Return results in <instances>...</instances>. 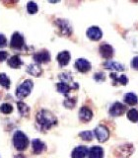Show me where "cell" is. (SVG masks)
Returning a JSON list of instances; mask_svg holds the SVG:
<instances>
[{"label":"cell","mask_w":138,"mask_h":158,"mask_svg":"<svg viewBox=\"0 0 138 158\" xmlns=\"http://www.w3.org/2000/svg\"><path fill=\"white\" fill-rule=\"evenodd\" d=\"M105 78H106L105 73H103V72L96 73L95 75H94V79H95L96 81H100V82H102V81L105 80Z\"/></svg>","instance_id":"4dcf8cb0"},{"label":"cell","mask_w":138,"mask_h":158,"mask_svg":"<svg viewBox=\"0 0 138 158\" xmlns=\"http://www.w3.org/2000/svg\"><path fill=\"white\" fill-rule=\"evenodd\" d=\"M32 146H33V151L34 154H41V153L46 150V148H47L46 144H44L42 140L38 139V138H36V139H34L32 141Z\"/></svg>","instance_id":"4fadbf2b"},{"label":"cell","mask_w":138,"mask_h":158,"mask_svg":"<svg viewBox=\"0 0 138 158\" xmlns=\"http://www.w3.org/2000/svg\"><path fill=\"white\" fill-rule=\"evenodd\" d=\"M12 111H13V107H12V105H10V104L4 103V104H2L1 106H0V112L5 114V115L11 114Z\"/></svg>","instance_id":"484cf974"},{"label":"cell","mask_w":138,"mask_h":158,"mask_svg":"<svg viewBox=\"0 0 138 158\" xmlns=\"http://www.w3.org/2000/svg\"><path fill=\"white\" fill-rule=\"evenodd\" d=\"M124 102L128 104V105L133 106L138 102V98L134 93H127L124 96Z\"/></svg>","instance_id":"7402d4cb"},{"label":"cell","mask_w":138,"mask_h":158,"mask_svg":"<svg viewBox=\"0 0 138 158\" xmlns=\"http://www.w3.org/2000/svg\"><path fill=\"white\" fill-rule=\"evenodd\" d=\"M23 65V61L21 60V58L16 54V56H13L12 57H10L8 59V66L12 67V68H20Z\"/></svg>","instance_id":"d6986e66"},{"label":"cell","mask_w":138,"mask_h":158,"mask_svg":"<svg viewBox=\"0 0 138 158\" xmlns=\"http://www.w3.org/2000/svg\"><path fill=\"white\" fill-rule=\"evenodd\" d=\"M56 26L58 27V30L60 34L62 36H70L72 34V28H71V25L69 24L68 21L64 19H57L55 21Z\"/></svg>","instance_id":"277c9868"},{"label":"cell","mask_w":138,"mask_h":158,"mask_svg":"<svg viewBox=\"0 0 138 158\" xmlns=\"http://www.w3.org/2000/svg\"><path fill=\"white\" fill-rule=\"evenodd\" d=\"M104 67L107 69H112L115 71H122L124 70V66L121 63H118L116 61H107L104 63Z\"/></svg>","instance_id":"e0dca14e"},{"label":"cell","mask_w":138,"mask_h":158,"mask_svg":"<svg viewBox=\"0 0 138 158\" xmlns=\"http://www.w3.org/2000/svg\"><path fill=\"white\" fill-rule=\"evenodd\" d=\"M10 84H11V81H10V79L8 78L6 74L4 72L0 73V85L4 87L5 89H9Z\"/></svg>","instance_id":"603a6c76"},{"label":"cell","mask_w":138,"mask_h":158,"mask_svg":"<svg viewBox=\"0 0 138 158\" xmlns=\"http://www.w3.org/2000/svg\"><path fill=\"white\" fill-rule=\"evenodd\" d=\"M63 105L65 106L66 108H68V109H72L76 105V100H75V99H73V98H67L66 100L64 101Z\"/></svg>","instance_id":"f1b7e54d"},{"label":"cell","mask_w":138,"mask_h":158,"mask_svg":"<svg viewBox=\"0 0 138 158\" xmlns=\"http://www.w3.org/2000/svg\"><path fill=\"white\" fill-rule=\"evenodd\" d=\"M8 57V52L5 51H0V62L4 61Z\"/></svg>","instance_id":"d6a6232c"},{"label":"cell","mask_w":138,"mask_h":158,"mask_svg":"<svg viewBox=\"0 0 138 158\" xmlns=\"http://www.w3.org/2000/svg\"><path fill=\"white\" fill-rule=\"evenodd\" d=\"M34 60L38 64L39 63H47L51 60V54L47 51V49H43V51L39 52L34 56Z\"/></svg>","instance_id":"52a82bcc"},{"label":"cell","mask_w":138,"mask_h":158,"mask_svg":"<svg viewBox=\"0 0 138 158\" xmlns=\"http://www.w3.org/2000/svg\"><path fill=\"white\" fill-rule=\"evenodd\" d=\"M103 36L102 30L98 27H91L87 30V37L92 41H99Z\"/></svg>","instance_id":"9c48e42d"},{"label":"cell","mask_w":138,"mask_h":158,"mask_svg":"<svg viewBox=\"0 0 138 158\" xmlns=\"http://www.w3.org/2000/svg\"><path fill=\"white\" fill-rule=\"evenodd\" d=\"M56 89L58 92L63 93V94H68L71 90V87L68 85V84L64 83V82H60L56 84Z\"/></svg>","instance_id":"cb8c5ba5"},{"label":"cell","mask_w":138,"mask_h":158,"mask_svg":"<svg viewBox=\"0 0 138 158\" xmlns=\"http://www.w3.org/2000/svg\"><path fill=\"white\" fill-rule=\"evenodd\" d=\"M70 58H71L70 52H67V51H63L61 52H59L57 54V57H56L57 61H58L59 65H60V66H65V65H67L68 62L70 61Z\"/></svg>","instance_id":"7c38bea8"},{"label":"cell","mask_w":138,"mask_h":158,"mask_svg":"<svg viewBox=\"0 0 138 158\" xmlns=\"http://www.w3.org/2000/svg\"><path fill=\"white\" fill-rule=\"evenodd\" d=\"M27 10L30 14H34L38 12V5L33 2V1H30L27 4Z\"/></svg>","instance_id":"83f0119b"},{"label":"cell","mask_w":138,"mask_h":158,"mask_svg":"<svg viewBox=\"0 0 138 158\" xmlns=\"http://www.w3.org/2000/svg\"><path fill=\"white\" fill-rule=\"evenodd\" d=\"M17 107H18V110H19V113L20 115H21L22 117H29L30 115V108L28 105H26L24 102L20 101L17 103Z\"/></svg>","instance_id":"ffe728a7"},{"label":"cell","mask_w":138,"mask_h":158,"mask_svg":"<svg viewBox=\"0 0 138 158\" xmlns=\"http://www.w3.org/2000/svg\"><path fill=\"white\" fill-rule=\"evenodd\" d=\"M13 144L14 147L19 151L25 150L29 145V139L27 135L21 131H17L13 136Z\"/></svg>","instance_id":"7a4b0ae2"},{"label":"cell","mask_w":138,"mask_h":158,"mask_svg":"<svg viewBox=\"0 0 138 158\" xmlns=\"http://www.w3.org/2000/svg\"><path fill=\"white\" fill-rule=\"evenodd\" d=\"M88 152H89V150L86 146L80 145V146H77L76 148H74L71 156H72V158H85Z\"/></svg>","instance_id":"5bb4252c"},{"label":"cell","mask_w":138,"mask_h":158,"mask_svg":"<svg viewBox=\"0 0 138 158\" xmlns=\"http://www.w3.org/2000/svg\"><path fill=\"white\" fill-rule=\"evenodd\" d=\"M112 78V80L113 82H115V84H116L117 82L120 83V84H122V85H126L127 82H128V79L125 75H121V76H118L116 73H111V75H110Z\"/></svg>","instance_id":"44dd1931"},{"label":"cell","mask_w":138,"mask_h":158,"mask_svg":"<svg viewBox=\"0 0 138 158\" xmlns=\"http://www.w3.org/2000/svg\"><path fill=\"white\" fill-rule=\"evenodd\" d=\"M100 53L103 57L105 58H111L113 54V48L112 46L108 44H103L100 47Z\"/></svg>","instance_id":"9a60e30c"},{"label":"cell","mask_w":138,"mask_h":158,"mask_svg":"<svg viewBox=\"0 0 138 158\" xmlns=\"http://www.w3.org/2000/svg\"><path fill=\"white\" fill-rule=\"evenodd\" d=\"M131 65L132 67L138 70V56H135L134 58L132 59V62H131Z\"/></svg>","instance_id":"836d02e7"},{"label":"cell","mask_w":138,"mask_h":158,"mask_svg":"<svg viewBox=\"0 0 138 158\" xmlns=\"http://www.w3.org/2000/svg\"><path fill=\"white\" fill-rule=\"evenodd\" d=\"M93 117L92 111L88 107H82L79 111V118L83 123H88L91 121V118Z\"/></svg>","instance_id":"8fae6325"},{"label":"cell","mask_w":138,"mask_h":158,"mask_svg":"<svg viewBox=\"0 0 138 158\" xmlns=\"http://www.w3.org/2000/svg\"><path fill=\"white\" fill-rule=\"evenodd\" d=\"M94 133L97 137V139L100 142H105L110 137V131H108V127L105 126H99L95 128Z\"/></svg>","instance_id":"5b68a950"},{"label":"cell","mask_w":138,"mask_h":158,"mask_svg":"<svg viewBox=\"0 0 138 158\" xmlns=\"http://www.w3.org/2000/svg\"><path fill=\"white\" fill-rule=\"evenodd\" d=\"M75 67L78 71L85 73L91 69V63L85 58H78L75 62Z\"/></svg>","instance_id":"ba28073f"},{"label":"cell","mask_w":138,"mask_h":158,"mask_svg":"<svg viewBox=\"0 0 138 158\" xmlns=\"http://www.w3.org/2000/svg\"><path fill=\"white\" fill-rule=\"evenodd\" d=\"M27 72L29 74H31V75H33V76L39 77L43 73V69H42L41 66H39V64L33 63V64H30V65L27 67Z\"/></svg>","instance_id":"2e32d148"},{"label":"cell","mask_w":138,"mask_h":158,"mask_svg":"<svg viewBox=\"0 0 138 158\" xmlns=\"http://www.w3.org/2000/svg\"><path fill=\"white\" fill-rule=\"evenodd\" d=\"M7 44V39L4 35L0 34V48H3Z\"/></svg>","instance_id":"1f68e13d"},{"label":"cell","mask_w":138,"mask_h":158,"mask_svg":"<svg viewBox=\"0 0 138 158\" xmlns=\"http://www.w3.org/2000/svg\"><path fill=\"white\" fill-rule=\"evenodd\" d=\"M127 118L128 120L133 123L138 122V111L135 110V109H131V110L127 112Z\"/></svg>","instance_id":"d4e9b609"},{"label":"cell","mask_w":138,"mask_h":158,"mask_svg":"<svg viewBox=\"0 0 138 158\" xmlns=\"http://www.w3.org/2000/svg\"><path fill=\"white\" fill-rule=\"evenodd\" d=\"M79 136H80L83 140H86V141H91L93 139V133H92V131H89L80 132Z\"/></svg>","instance_id":"4316f807"},{"label":"cell","mask_w":138,"mask_h":158,"mask_svg":"<svg viewBox=\"0 0 138 158\" xmlns=\"http://www.w3.org/2000/svg\"><path fill=\"white\" fill-rule=\"evenodd\" d=\"M24 46H25L24 37L19 32H15L11 37L10 47L14 49H21Z\"/></svg>","instance_id":"8992f818"},{"label":"cell","mask_w":138,"mask_h":158,"mask_svg":"<svg viewBox=\"0 0 138 158\" xmlns=\"http://www.w3.org/2000/svg\"><path fill=\"white\" fill-rule=\"evenodd\" d=\"M37 123L43 130H49L57 125V118L47 110H41L37 114Z\"/></svg>","instance_id":"6da1fadb"},{"label":"cell","mask_w":138,"mask_h":158,"mask_svg":"<svg viewBox=\"0 0 138 158\" xmlns=\"http://www.w3.org/2000/svg\"><path fill=\"white\" fill-rule=\"evenodd\" d=\"M89 158H103L104 157V150L100 146H93L89 150Z\"/></svg>","instance_id":"ac0fdd59"},{"label":"cell","mask_w":138,"mask_h":158,"mask_svg":"<svg viewBox=\"0 0 138 158\" xmlns=\"http://www.w3.org/2000/svg\"><path fill=\"white\" fill-rule=\"evenodd\" d=\"M34 87V83L32 80H25L16 90V96L19 99H24L30 95L32 89Z\"/></svg>","instance_id":"3957f363"},{"label":"cell","mask_w":138,"mask_h":158,"mask_svg":"<svg viewBox=\"0 0 138 158\" xmlns=\"http://www.w3.org/2000/svg\"><path fill=\"white\" fill-rule=\"evenodd\" d=\"M126 111V108L124 105H122L120 102H116L110 109V114L112 117H118L121 116L123 113Z\"/></svg>","instance_id":"30bf717a"},{"label":"cell","mask_w":138,"mask_h":158,"mask_svg":"<svg viewBox=\"0 0 138 158\" xmlns=\"http://www.w3.org/2000/svg\"><path fill=\"white\" fill-rule=\"evenodd\" d=\"M60 78H61L62 82L66 83V84H68L67 82L72 80V77H71V74L70 73H63V74H61V75H60Z\"/></svg>","instance_id":"f546056e"}]
</instances>
